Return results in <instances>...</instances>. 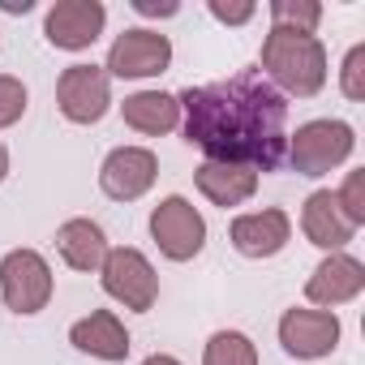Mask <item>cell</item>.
Wrapping results in <instances>:
<instances>
[{"label": "cell", "instance_id": "1", "mask_svg": "<svg viewBox=\"0 0 365 365\" xmlns=\"http://www.w3.org/2000/svg\"><path fill=\"white\" fill-rule=\"evenodd\" d=\"M185 138L215 163H241L250 172H275L288 155V99L258 73L180 91Z\"/></svg>", "mask_w": 365, "mask_h": 365}, {"label": "cell", "instance_id": "2", "mask_svg": "<svg viewBox=\"0 0 365 365\" xmlns=\"http://www.w3.org/2000/svg\"><path fill=\"white\" fill-rule=\"evenodd\" d=\"M262 78L279 91V95H297L309 99L322 91L327 82V52L314 35L305 31H284L271 26V35L262 39Z\"/></svg>", "mask_w": 365, "mask_h": 365}, {"label": "cell", "instance_id": "3", "mask_svg": "<svg viewBox=\"0 0 365 365\" xmlns=\"http://www.w3.org/2000/svg\"><path fill=\"white\" fill-rule=\"evenodd\" d=\"M356 138H352V125L344 120H309L292 133L288 142V159L301 176H322L331 168H339L348 155H352Z\"/></svg>", "mask_w": 365, "mask_h": 365}, {"label": "cell", "instance_id": "4", "mask_svg": "<svg viewBox=\"0 0 365 365\" xmlns=\"http://www.w3.org/2000/svg\"><path fill=\"white\" fill-rule=\"evenodd\" d=\"M150 237L155 245L163 250V258L172 262H190L202 254L207 245V220L185 202V198H163L155 211H150Z\"/></svg>", "mask_w": 365, "mask_h": 365}, {"label": "cell", "instance_id": "5", "mask_svg": "<svg viewBox=\"0 0 365 365\" xmlns=\"http://www.w3.org/2000/svg\"><path fill=\"white\" fill-rule=\"evenodd\" d=\"M99 271H103V292L116 297L125 309L146 314V309L155 305V297H159V275H155V267L146 262V254H138V250H129V245L108 250V258H103Z\"/></svg>", "mask_w": 365, "mask_h": 365}, {"label": "cell", "instance_id": "6", "mask_svg": "<svg viewBox=\"0 0 365 365\" xmlns=\"http://www.w3.org/2000/svg\"><path fill=\"white\" fill-rule=\"evenodd\" d=\"M0 292L14 314H39L52 297V267L35 250H14L0 262Z\"/></svg>", "mask_w": 365, "mask_h": 365}, {"label": "cell", "instance_id": "7", "mask_svg": "<svg viewBox=\"0 0 365 365\" xmlns=\"http://www.w3.org/2000/svg\"><path fill=\"white\" fill-rule=\"evenodd\" d=\"M56 99L73 125H95L112 103V78L99 65H69L56 82Z\"/></svg>", "mask_w": 365, "mask_h": 365}, {"label": "cell", "instance_id": "8", "mask_svg": "<svg viewBox=\"0 0 365 365\" xmlns=\"http://www.w3.org/2000/svg\"><path fill=\"white\" fill-rule=\"evenodd\" d=\"M168 61H172L168 35H159V31H125V35H116L103 73L108 78H155V73L168 69Z\"/></svg>", "mask_w": 365, "mask_h": 365}, {"label": "cell", "instance_id": "9", "mask_svg": "<svg viewBox=\"0 0 365 365\" xmlns=\"http://www.w3.org/2000/svg\"><path fill=\"white\" fill-rule=\"evenodd\" d=\"M108 22V9L99 0H56L43 18V35L52 48H65V52H82L99 39Z\"/></svg>", "mask_w": 365, "mask_h": 365}, {"label": "cell", "instance_id": "10", "mask_svg": "<svg viewBox=\"0 0 365 365\" xmlns=\"http://www.w3.org/2000/svg\"><path fill=\"white\" fill-rule=\"evenodd\" d=\"M155 176H159V163L146 146H120L103 159V172H99V185L108 198L116 202H133L142 198L150 185H155Z\"/></svg>", "mask_w": 365, "mask_h": 365}, {"label": "cell", "instance_id": "11", "mask_svg": "<svg viewBox=\"0 0 365 365\" xmlns=\"http://www.w3.org/2000/svg\"><path fill=\"white\" fill-rule=\"evenodd\" d=\"M279 344H284V352H292L301 361L327 356L339 344V318L327 309H288L279 318Z\"/></svg>", "mask_w": 365, "mask_h": 365}, {"label": "cell", "instance_id": "12", "mask_svg": "<svg viewBox=\"0 0 365 365\" xmlns=\"http://www.w3.org/2000/svg\"><path fill=\"white\" fill-rule=\"evenodd\" d=\"M288 232H292V224H288V215L279 207H267V211L232 220V245L245 258H275L288 245Z\"/></svg>", "mask_w": 365, "mask_h": 365}, {"label": "cell", "instance_id": "13", "mask_svg": "<svg viewBox=\"0 0 365 365\" xmlns=\"http://www.w3.org/2000/svg\"><path fill=\"white\" fill-rule=\"evenodd\" d=\"M361 288H365V267H361L356 258H348V254H327V258L314 267V275H309V284H305V297H309L314 305H344V301H352Z\"/></svg>", "mask_w": 365, "mask_h": 365}, {"label": "cell", "instance_id": "14", "mask_svg": "<svg viewBox=\"0 0 365 365\" xmlns=\"http://www.w3.org/2000/svg\"><path fill=\"white\" fill-rule=\"evenodd\" d=\"M301 228H305V237H309L318 250H327V254H339V250L352 241V232H356V228L344 220V211H339V202H335L331 190H318V194L305 198Z\"/></svg>", "mask_w": 365, "mask_h": 365}, {"label": "cell", "instance_id": "15", "mask_svg": "<svg viewBox=\"0 0 365 365\" xmlns=\"http://www.w3.org/2000/svg\"><path fill=\"white\" fill-rule=\"evenodd\" d=\"M69 339H73V348H82L99 361H125L129 356V331L120 327V318L112 309H95L91 318L73 322Z\"/></svg>", "mask_w": 365, "mask_h": 365}, {"label": "cell", "instance_id": "16", "mask_svg": "<svg viewBox=\"0 0 365 365\" xmlns=\"http://www.w3.org/2000/svg\"><path fill=\"white\" fill-rule=\"evenodd\" d=\"M194 180H198V190L215 202V207H241L245 198H254V190H258V172H250V168H241V163H215V159H207L198 172H194Z\"/></svg>", "mask_w": 365, "mask_h": 365}, {"label": "cell", "instance_id": "17", "mask_svg": "<svg viewBox=\"0 0 365 365\" xmlns=\"http://www.w3.org/2000/svg\"><path fill=\"white\" fill-rule=\"evenodd\" d=\"M56 250L73 271H99L108 258V237L95 220H69L56 232Z\"/></svg>", "mask_w": 365, "mask_h": 365}, {"label": "cell", "instance_id": "18", "mask_svg": "<svg viewBox=\"0 0 365 365\" xmlns=\"http://www.w3.org/2000/svg\"><path fill=\"white\" fill-rule=\"evenodd\" d=\"M120 112H125V125L138 133H172L180 120V103L163 91H138L120 103Z\"/></svg>", "mask_w": 365, "mask_h": 365}, {"label": "cell", "instance_id": "19", "mask_svg": "<svg viewBox=\"0 0 365 365\" xmlns=\"http://www.w3.org/2000/svg\"><path fill=\"white\" fill-rule=\"evenodd\" d=\"M202 365H258V348L241 331H215L207 344Z\"/></svg>", "mask_w": 365, "mask_h": 365}, {"label": "cell", "instance_id": "20", "mask_svg": "<svg viewBox=\"0 0 365 365\" xmlns=\"http://www.w3.org/2000/svg\"><path fill=\"white\" fill-rule=\"evenodd\" d=\"M271 18H275V26H284V31H305V35H314V26H318V18H322V5H314V0H275V5H271Z\"/></svg>", "mask_w": 365, "mask_h": 365}, {"label": "cell", "instance_id": "21", "mask_svg": "<svg viewBox=\"0 0 365 365\" xmlns=\"http://www.w3.org/2000/svg\"><path fill=\"white\" fill-rule=\"evenodd\" d=\"M22 112H26V86L9 73H0V129L18 125Z\"/></svg>", "mask_w": 365, "mask_h": 365}, {"label": "cell", "instance_id": "22", "mask_svg": "<svg viewBox=\"0 0 365 365\" xmlns=\"http://www.w3.org/2000/svg\"><path fill=\"white\" fill-rule=\"evenodd\" d=\"M335 202H339V211H344V220L352 228L365 224V176L361 172H348V180H344V190L335 194Z\"/></svg>", "mask_w": 365, "mask_h": 365}, {"label": "cell", "instance_id": "23", "mask_svg": "<svg viewBox=\"0 0 365 365\" xmlns=\"http://www.w3.org/2000/svg\"><path fill=\"white\" fill-rule=\"evenodd\" d=\"M344 95L348 99H365V48L361 43L344 61Z\"/></svg>", "mask_w": 365, "mask_h": 365}, {"label": "cell", "instance_id": "24", "mask_svg": "<svg viewBox=\"0 0 365 365\" xmlns=\"http://www.w3.org/2000/svg\"><path fill=\"white\" fill-rule=\"evenodd\" d=\"M211 18L228 22V26H241L254 18V5H224V0H211Z\"/></svg>", "mask_w": 365, "mask_h": 365}, {"label": "cell", "instance_id": "25", "mask_svg": "<svg viewBox=\"0 0 365 365\" xmlns=\"http://www.w3.org/2000/svg\"><path fill=\"white\" fill-rule=\"evenodd\" d=\"M133 9L142 18H172L176 14V5H155V0H133Z\"/></svg>", "mask_w": 365, "mask_h": 365}, {"label": "cell", "instance_id": "26", "mask_svg": "<svg viewBox=\"0 0 365 365\" xmlns=\"http://www.w3.org/2000/svg\"><path fill=\"white\" fill-rule=\"evenodd\" d=\"M142 365H180V361H176V356H163V352H155V356H146Z\"/></svg>", "mask_w": 365, "mask_h": 365}, {"label": "cell", "instance_id": "27", "mask_svg": "<svg viewBox=\"0 0 365 365\" xmlns=\"http://www.w3.org/2000/svg\"><path fill=\"white\" fill-rule=\"evenodd\" d=\"M5 172H9V150H5V142H0V180H5Z\"/></svg>", "mask_w": 365, "mask_h": 365}]
</instances>
